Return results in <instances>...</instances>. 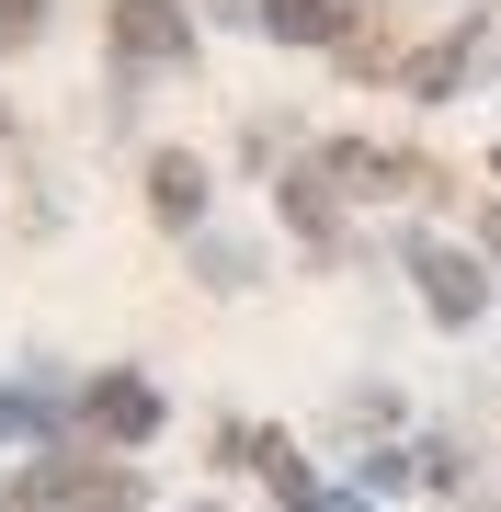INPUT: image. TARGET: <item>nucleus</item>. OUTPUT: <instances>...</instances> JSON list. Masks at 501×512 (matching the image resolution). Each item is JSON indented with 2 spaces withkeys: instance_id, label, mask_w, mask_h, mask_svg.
I'll return each mask as SVG.
<instances>
[{
  "instance_id": "1",
  "label": "nucleus",
  "mask_w": 501,
  "mask_h": 512,
  "mask_svg": "<svg viewBox=\"0 0 501 512\" xmlns=\"http://www.w3.org/2000/svg\"><path fill=\"white\" fill-rule=\"evenodd\" d=\"M114 46H126L137 69H160V57L194 46V23H183V0H114Z\"/></svg>"
},
{
  "instance_id": "2",
  "label": "nucleus",
  "mask_w": 501,
  "mask_h": 512,
  "mask_svg": "<svg viewBox=\"0 0 501 512\" xmlns=\"http://www.w3.org/2000/svg\"><path fill=\"white\" fill-rule=\"evenodd\" d=\"M410 274H422V296H433V319H479V262L467 251H445V239H410Z\"/></svg>"
},
{
  "instance_id": "3",
  "label": "nucleus",
  "mask_w": 501,
  "mask_h": 512,
  "mask_svg": "<svg viewBox=\"0 0 501 512\" xmlns=\"http://www.w3.org/2000/svg\"><path fill=\"white\" fill-rule=\"evenodd\" d=\"M92 421H103L114 444H149V433H160V399H149L137 376H103V387H92Z\"/></svg>"
},
{
  "instance_id": "4",
  "label": "nucleus",
  "mask_w": 501,
  "mask_h": 512,
  "mask_svg": "<svg viewBox=\"0 0 501 512\" xmlns=\"http://www.w3.org/2000/svg\"><path fill=\"white\" fill-rule=\"evenodd\" d=\"M149 205H160L171 228H194V217H205V160H183V148H160V160H149Z\"/></svg>"
},
{
  "instance_id": "5",
  "label": "nucleus",
  "mask_w": 501,
  "mask_h": 512,
  "mask_svg": "<svg viewBox=\"0 0 501 512\" xmlns=\"http://www.w3.org/2000/svg\"><path fill=\"white\" fill-rule=\"evenodd\" d=\"M262 35H285V46H331L342 12H331V0H262Z\"/></svg>"
},
{
  "instance_id": "6",
  "label": "nucleus",
  "mask_w": 501,
  "mask_h": 512,
  "mask_svg": "<svg viewBox=\"0 0 501 512\" xmlns=\"http://www.w3.org/2000/svg\"><path fill=\"white\" fill-rule=\"evenodd\" d=\"M467 57H479V35H445L433 57H410V92H456V80H467Z\"/></svg>"
},
{
  "instance_id": "7",
  "label": "nucleus",
  "mask_w": 501,
  "mask_h": 512,
  "mask_svg": "<svg viewBox=\"0 0 501 512\" xmlns=\"http://www.w3.org/2000/svg\"><path fill=\"white\" fill-rule=\"evenodd\" d=\"M285 217H297V239H308V251H331V194H319V183H285Z\"/></svg>"
},
{
  "instance_id": "8",
  "label": "nucleus",
  "mask_w": 501,
  "mask_h": 512,
  "mask_svg": "<svg viewBox=\"0 0 501 512\" xmlns=\"http://www.w3.org/2000/svg\"><path fill=\"white\" fill-rule=\"evenodd\" d=\"M35 23H46V0H0V46H23Z\"/></svg>"
},
{
  "instance_id": "9",
  "label": "nucleus",
  "mask_w": 501,
  "mask_h": 512,
  "mask_svg": "<svg viewBox=\"0 0 501 512\" xmlns=\"http://www.w3.org/2000/svg\"><path fill=\"white\" fill-rule=\"evenodd\" d=\"M490 251H501V217H490Z\"/></svg>"
}]
</instances>
